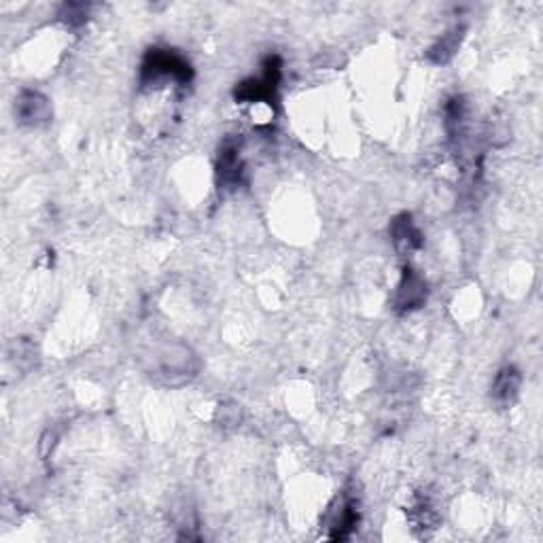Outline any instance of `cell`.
<instances>
[{"mask_svg":"<svg viewBox=\"0 0 543 543\" xmlns=\"http://www.w3.org/2000/svg\"><path fill=\"white\" fill-rule=\"evenodd\" d=\"M172 79L176 83H187L191 79L189 62L170 49H151L145 55L143 68H140V83L153 85Z\"/></svg>","mask_w":543,"mask_h":543,"instance_id":"1","label":"cell"},{"mask_svg":"<svg viewBox=\"0 0 543 543\" xmlns=\"http://www.w3.org/2000/svg\"><path fill=\"white\" fill-rule=\"evenodd\" d=\"M281 79V64L279 60L272 58L265 66L263 75L259 79H249L236 88V100L240 102H268L272 104L274 98L276 83Z\"/></svg>","mask_w":543,"mask_h":543,"instance_id":"2","label":"cell"},{"mask_svg":"<svg viewBox=\"0 0 543 543\" xmlns=\"http://www.w3.org/2000/svg\"><path fill=\"white\" fill-rule=\"evenodd\" d=\"M359 522V510H357V499L353 492H342L327 511V529H329V539H344L350 530Z\"/></svg>","mask_w":543,"mask_h":543,"instance_id":"3","label":"cell"},{"mask_svg":"<svg viewBox=\"0 0 543 543\" xmlns=\"http://www.w3.org/2000/svg\"><path fill=\"white\" fill-rule=\"evenodd\" d=\"M15 117L22 126L41 128L52 121V104L41 91L24 90L15 100Z\"/></svg>","mask_w":543,"mask_h":543,"instance_id":"4","label":"cell"},{"mask_svg":"<svg viewBox=\"0 0 543 543\" xmlns=\"http://www.w3.org/2000/svg\"><path fill=\"white\" fill-rule=\"evenodd\" d=\"M427 301V282L418 276L414 270H405L401 279L397 293H395V310L410 312L421 308Z\"/></svg>","mask_w":543,"mask_h":543,"instance_id":"5","label":"cell"},{"mask_svg":"<svg viewBox=\"0 0 543 543\" xmlns=\"http://www.w3.org/2000/svg\"><path fill=\"white\" fill-rule=\"evenodd\" d=\"M219 185L224 189H236L243 183V159H240V143L233 138H227L219 153Z\"/></svg>","mask_w":543,"mask_h":543,"instance_id":"6","label":"cell"},{"mask_svg":"<svg viewBox=\"0 0 543 543\" xmlns=\"http://www.w3.org/2000/svg\"><path fill=\"white\" fill-rule=\"evenodd\" d=\"M195 367L197 361L194 353L185 347H175V350L162 357V374L172 385H181V382L189 380L191 376H195Z\"/></svg>","mask_w":543,"mask_h":543,"instance_id":"7","label":"cell"},{"mask_svg":"<svg viewBox=\"0 0 543 543\" xmlns=\"http://www.w3.org/2000/svg\"><path fill=\"white\" fill-rule=\"evenodd\" d=\"M391 238L395 249L399 252H412L423 246V236L418 232V227L414 225L410 214H399L391 221Z\"/></svg>","mask_w":543,"mask_h":543,"instance_id":"8","label":"cell"},{"mask_svg":"<svg viewBox=\"0 0 543 543\" xmlns=\"http://www.w3.org/2000/svg\"><path fill=\"white\" fill-rule=\"evenodd\" d=\"M520 382L522 376L516 367H503L501 372L495 376V382H492V399L497 401L499 405H511L520 393Z\"/></svg>","mask_w":543,"mask_h":543,"instance_id":"9","label":"cell"},{"mask_svg":"<svg viewBox=\"0 0 543 543\" xmlns=\"http://www.w3.org/2000/svg\"><path fill=\"white\" fill-rule=\"evenodd\" d=\"M461 41H462V28L456 26L452 30H448V33L429 49V60L435 62V64H446V62L452 60L454 53L459 52Z\"/></svg>","mask_w":543,"mask_h":543,"instance_id":"10","label":"cell"},{"mask_svg":"<svg viewBox=\"0 0 543 543\" xmlns=\"http://www.w3.org/2000/svg\"><path fill=\"white\" fill-rule=\"evenodd\" d=\"M88 11H90V5L71 3V5H64V7H62L60 17L68 24V26H79V24H83L85 20H88Z\"/></svg>","mask_w":543,"mask_h":543,"instance_id":"11","label":"cell"}]
</instances>
